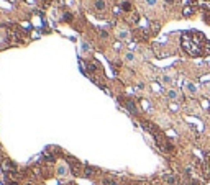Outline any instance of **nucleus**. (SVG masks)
<instances>
[{"label":"nucleus","mask_w":210,"mask_h":185,"mask_svg":"<svg viewBox=\"0 0 210 185\" xmlns=\"http://www.w3.org/2000/svg\"><path fill=\"white\" fill-rule=\"evenodd\" d=\"M180 44L184 51L192 58H202L210 54V41L205 38V34L197 30L184 31L180 36Z\"/></svg>","instance_id":"f257e3e1"},{"label":"nucleus","mask_w":210,"mask_h":185,"mask_svg":"<svg viewBox=\"0 0 210 185\" xmlns=\"http://www.w3.org/2000/svg\"><path fill=\"white\" fill-rule=\"evenodd\" d=\"M184 90H186V94L191 95V97H197V94H199V89H197V85H195L194 82H186L184 84Z\"/></svg>","instance_id":"f03ea898"},{"label":"nucleus","mask_w":210,"mask_h":185,"mask_svg":"<svg viewBox=\"0 0 210 185\" xmlns=\"http://www.w3.org/2000/svg\"><path fill=\"white\" fill-rule=\"evenodd\" d=\"M189 3L197 5V7H205V8H210V0H189Z\"/></svg>","instance_id":"7ed1b4c3"},{"label":"nucleus","mask_w":210,"mask_h":185,"mask_svg":"<svg viewBox=\"0 0 210 185\" xmlns=\"http://www.w3.org/2000/svg\"><path fill=\"white\" fill-rule=\"evenodd\" d=\"M121 10L123 12H127V13H130V12H133V5L128 2V0H125V2L121 3Z\"/></svg>","instance_id":"20e7f679"},{"label":"nucleus","mask_w":210,"mask_h":185,"mask_svg":"<svg viewBox=\"0 0 210 185\" xmlns=\"http://www.w3.org/2000/svg\"><path fill=\"white\" fill-rule=\"evenodd\" d=\"M168 98H169V100H177V98H179V92L174 90V89L168 90Z\"/></svg>","instance_id":"39448f33"},{"label":"nucleus","mask_w":210,"mask_h":185,"mask_svg":"<svg viewBox=\"0 0 210 185\" xmlns=\"http://www.w3.org/2000/svg\"><path fill=\"white\" fill-rule=\"evenodd\" d=\"M67 166H64V164H59V166H57V175H59V177H62V175H66L67 174Z\"/></svg>","instance_id":"423d86ee"},{"label":"nucleus","mask_w":210,"mask_h":185,"mask_svg":"<svg viewBox=\"0 0 210 185\" xmlns=\"http://www.w3.org/2000/svg\"><path fill=\"white\" fill-rule=\"evenodd\" d=\"M161 82H163V84H166V85H171L172 82H174V79H172V75H169V74H164V75L161 77Z\"/></svg>","instance_id":"0eeeda50"},{"label":"nucleus","mask_w":210,"mask_h":185,"mask_svg":"<svg viewBox=\"0 0 210 185\" xmlns=\"http://www.w3.org/2000/svg\"><path fill=\"white\" fill-rule=\"evenodd\" d=\"M123 103H125V106H127V108L132 111V113H136V106H135V103H133L132 100H125Z\"/></svg>","instance_id":"6e6552de"},{"label":"nucleus","mask_w":210,"mask_h":185,"mask_svg":"<svg viewBox=\"0 0 210 185\" xmlns=\"http://www.w3.org/2000/svg\"><path fill=\"white\" fill-rule=\"evenodd\" d=\"M95 10L99 12L105 10V0H95Z\"/></svg>","instance_id":"1a4fd4ad"},{"label":"nucleus","mask_w":210,"mask_h":185,"mask_svg":"<svg viewBox=\"0 0 210 185\" xmlns=\"http://www.w3.org/2000/svg\"><path fill=\"white\" fill-rule=\"evenodd\" d=\"M118 38H120V39H128V38H130V33H128L127 30H120V31H118Z\"/></svg>","instance_id":"9d476101"},{"label":"nucleus","mask_w":210,"mask_h":185,"mask_svg":"<svg viewBox=\"0 0 210 185\" xmlns=\"http://www.w3.org/2000/svg\"><path fill=\"white\" fill-rule=\"evenodd\" d=\"M72 20H74L72 13H64L62 15V21H66V23H72Z\"/></svg>","instance_id":"9b49d317"},{"label":"nucleus","mask_w":210,"mask_h":185,"mask_svg":"<svg viewBox=\"0 0 210 185\" xmlns=\"http://www.w3.org/2000/svg\"><path fill=\"white\" fill-rule=\"evenodd\" d=\"M3 169H5V170H13V169H15V166H13L10 161H5V162H3Z\"/></svg>","instance_id":"f8f14e48"},{"label":"nucleus","mask_w":210,"mask_h":185,"mask_svg":"<svg viewBox=\"0 0 210 185\" xmlns=\"http://www.w3.org/2000/svg\"><path fill=\"white\" fill-rule=\"evenodd\" d=\"M135 58H136V56H135L133 53H127V54H125V59H127L128 62H135Z\"/></svg>","instance_id":"ddd939ff"},{"label":"nucleus","mask_w":210,"mask_h":185,"mask_svg":"<svg viewBox=\"0 0 210 185\" xmlns=\"http://www.w3.org/2000/svg\"><path fill=\"white\" fill-rule=\"evenodd\" d=\"M166 180H168V183L174 185V183H176V177H174V175H166Z\"/></svg>","instance_id":"4468645a"},{"label":"nucleus","mask_w":210,"mask_h":185,"mask_svg":"<svg viewBox=\"0 0 210 185\" xmlns=\"http://www.w3.org/2000/svg\"><path fill=\"white\" fill-rule=\"evenodd\" d=\"M179 2H180V0H164V3L169 5V7H171V5H176V3H179Z\"/></svg>","instance_id":"2eb2a0df"},{"label":"nucleus","mask_w":210,"mask_h":185,"mask_svg":"<svg viewBox=\"0 0 210 185\" xmlns=\"http://www.w3.org/2000/svg\"><path fill=\"white\" fill-rule=\"evenodd\" d=\"M144 2H146V5H149V7L158 5V0H144Z\"/></svg>","instance_id":"dca6fc26"},{"label":"nucleus","mask_w":210,"mask_h":185,"mask_svg":"<svg viewBox=\"0 0 210 185\" xmlns=\"http://www.w3.org/2000/svg\"><path fill=\"white\" fill-rule=\"evenodd\" d=\"M105 185H118L115 180H105Z\"/></svg>","instance_id":"f3484780"},{"label":"nucleus","mask_w":210,"mask_h":185,"mask_svg":"<svg viewBox=\"0 0 210 185\" xmlns=\"http://www.w3.org/2000/svg\"><path fill=\"white\" fill-rule=\"evenodd\" d=\"M82 51H89V44H87V43H82Z\"/></svg>","instance_id":"a211bd4d"},{"label":"nucleus","mask_w":210,"mask_h":185,"mask_svg":"<svg viewBox=\"0 0 210 185\" xmlns=\"http://www.w3.org/2000/svg\"><path fill=\"white\" fill-rule=\"evenodd\" d=\"M100 36H102V38H108V33H107L105 30H102V33H100Z\"/></svg>","instance_id":"6ab92c4d"},{"label":"nucleus","mask_w":210,"mask_h":185,"mask_svg":"<svg viewBox=\"0 0 210 185\" xmlns=\"http://www.w3.org/2000/svg\"><path fill=\"white\" fill-rule=\"evenodd\" d=\"M7 185H18V183H17V182H10V180H8V182H7Z\"/></svg>","instance_id":"aec40b11"},{"label":"nucleus","mask_w":210,"mask_h":185,"mask_svg":"<svg viewBox=\"0 0 210 185\" xmlns=\"http://www.w3.org/2000/svg\"><path fill=\"white\" fill-rule=\"evenodd\" d=\"M130 185H140L138 182H132V183H130Z\"/></svg>","instance_id":"412c9836"},{"label":"nucleus","mask_w":210,"mask_h":185,"mask_svg":"<svg viewBox=\"0 0 210 185\" xmlns=\"http://www.w3.org/2000/svg\"><path fill=\"white\" fill-rule=\"evenodd\" d=\"M207 89H208V92H210V84H208V85H207Z\"/></svg>","instance_id":"4be33fe9"},{"label":"nucleus","mask_w":210,"mask_h":185,"mask_svg":"<svg viewBox=\"0 0 210 185\" xmlns=\"http://www.w3.org/2000/svg\"><path fill=\"white\" fill-rule=\"evenodd\" d=\"M0 41H2V36H0Z\"/></svg>","instance_id":"5701e85b"},{"label":"nucleus","mask_w":210,"mask_h":185,"mask_svg":"<svg viewBox=\"0 0 210 185\" xmlns=\"http://www.w3.org/2000/svg\"><path fill=\"white\" fill-rule=\"evenodd\" d=\"M43 2H46V0H43Z\"/></svg>","instance_id":"b1692460"}]
</instances>
